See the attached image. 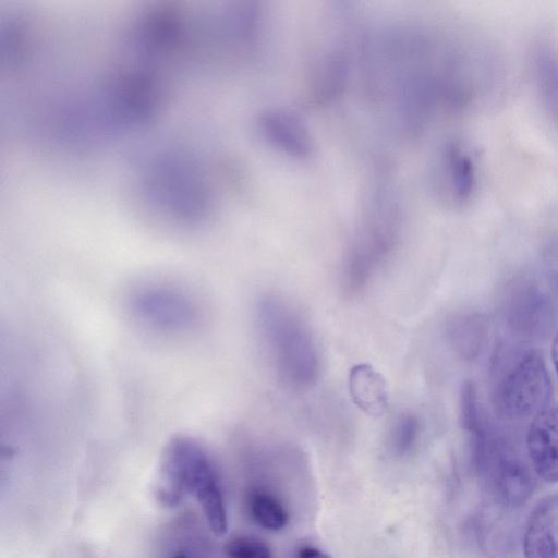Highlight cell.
<instances>
[{"mask_svg":"<svg viewBox=\"0 0 558 558\" xmlns=\"http://www.w3.org/2000/svg\"><path fill=\"white\" fill-rule=\"evenodd\" d=\"M421 433L418 417L410 412L398 414L390 427L389 441L392 452L404 457L416 447Z\"/></svg>","mask_w":558,"mask_h":558,"instance_id":"obj_13","label":"cell"},{"mask_svg":"<svg viewBox=\"0 0 558 558\" xmlns=\"http://www.w3.org/2000/svg\"><path fill=\"white\" fill-rule=\"evenodd\" d=\"M393 165L383 162L374 169L361 198L340 266V288L348 298L368 287L402 240L404 198L393 178Z\"/></svg>","mask_w":558,"mask_h":558,"instance_id":"obj_1","label":"cell"},{"mask_svg":"<svg viewBox=\"0 0 558 558\" xmlns=\"http://www.w3.org/2000/svg\"><path fill=\"white\" fill-rule=\"evenodd\" d=\"M526 447L537 475L558 482V407L547 408L532 418Z\"/></svg>","mask_w":558,"mask_h":558,"instance_id":"obj_7","label":"cell"},{"mask_svg":"<svg viewBox=\"0 0 558 558\" xmlns=\"http://www.w3.org/2000/svg\"><path fill=\"white\" fill-rule=\"evenodd\" d=\"M142 193L163 217L193 225L206 218L210 195L191 163L174 155L159 156L146 165Z\"/></svg>","mask_w":558,"mask_h":558,"instance_id":"obj_4","label":"cell"},{"mask_svg":"<svg viewBox=\"0 0 558 558\" xmlns=\"http://www.w3.org/2000/svg\"><path fill=\"white\" fill-rule=\"evenodd\" d=\"M172 558H189L186 555L184 554H177L174 557Z\"/></svg>","mask_w":558,"mask_h":558,"instance_id":"obj_17","label":"cell"},{"mask_svg":"<svg viewBox=\"0 0 558 558\" xmlns=\"http://www.w3.org/2000/svg\"><path fill=\"white\" fill-rule=\"evenodd\" d=\"M216 470L204 446L193 437H172L160 457L155 493L165 506L181 504Z\"/></svg>","mask_w":558,"mask_h":558,"instance_id":"obj_6","label":"cell"},{"mask_svg":"<svg viewBox=\"0 0 558 558\" xmlns=\"http://www.w3.org/2000/svg\"><path fill=\"white\" fill-rule=\"evenodd\" d=\"M125 303L136 324L160 336H189L205 319L203 305L196 294L168 280L149 279L132 286Z\"/></svg>","mask_w":558,"mask_h":558,"instance_id":"obj_3","label":"cell"},{"mask_svg":"<svg viewBox=\"0 0 558 558\" xmlns=\"http://www.w3.org/2000/svg\"><path fill=\"white\" fill-rule=\"evenodd\" d=\"M551 383L542 355L533 350L518 351L498 371L494 401L508 420L534 418L547 409Z\"/></svg>","mask_w":558,"mask_h":558,"instance_id":"obj_5","label":"cell"},{"mask_svg":"<svg viewBox=\"0 0 558 558\" xmlns=\"http://www.w3.org/2000/svg\"><path fill=\"white\" fill-rule=\"evenodd\" d=\"M248 510L255 522L269 531H279L288 522V512L272 495L254 490L248 496Z\"/></svg>","mask_w":558,"mask_h":558,"instance_id":"obj_11","label":"cell"},{"mask_svg":"<svg viewBox=\"0 0 558 558\" xmlns=\"http://www.w3.org/2000/svg\"><path fill=\"white\" fill-rule=\"evenodd\" d=\"M256 323L269 364L287 388L307 390L319 378L322 360L307 320L289 301L276 294L260 298Z\"/></svg>","mask_w":558,"mask_h":558,"instance_id":"obj_2","label":"cell"},{"mask_svg":"<svg viewBox=\"0 0 558 558\" xmlns=\"http://www.w3.org/2000/svg\"><path fill=\"white\" fill-rule=\"evenodd\" d=\"M536 61V78L538 88L548 111L558 122V60L548 52L538 53Z\"/></svg>","mask_w":558,"mask_h":558,"instance_id":"obj_12","label":"cell"},{"mask_svg":"<svg viewBox=\"0 0 558 558\" xmlns=\"http://www.w3.org/2000/svg\"><path fill=\"white\" fill-rule=\"evenodd\" d=\"M228 558H271L266 543L252 536H236L225 545Z\"/></svg>","mask_w":558,"mask_h":558,"instance_id":"obj_14","label":"cell"},{"mask_svg":"<svg viewBox=\"0 0 558 558\" xmlns=\"http://www.w3.org/2000/svg\"><path fill=\"white\" fill-rule=\"evenodd\" d=\"M298 558H328L323 551L317 548L305 546L299 551Z\"/></svg>","mask_w":558,"mask_h":558,"instance_id":"obj_15","label":"cell"},{"mask_svg":"<svg viewBox=\"0 0 558 558\" xmlns=\"http://www.w3.org/2000/svg\"><path fill=\"white\" fill-rule=\"evenodd\" d=\"M551 356H553V362L555 364L556 371L558 373V330H557L556 336L553 341Z\"/></svg>","mask_w":558,"mask_h":558,"instance_id":"obj_16","label":"cell"},{"mask_svg":"<svg viewBox=\"0 0 558 558\" xmlns=\"http://www.w3.org/2000/svg\"><path fill=\"white\" fill-rule=\"evenodd\" d=\"M525 558H558V494L533 510L523 537Z\"/></svg>","mask_w":558,"mask_h":558,"instance_id":"obj_8","label":"cell"},{"mask_svg":"<svg viewBox=\"0 0 558 558\" xmlns=\"http://www.w3.org/2000/svg\"><path fill=\"white\" fill-rule=\"evenodd\" d=\"M350 390L355 403L377 414L386 407V386L379 374L366 364L355 366L350 375Z\"/></svg>","mask_w":558,"mask_h":558,"instance_id":"obj_9","label":"cell"},{"mask_svg":"<svg viewBox=\"0 0 558 558\" xmlns=\"http://www.w3.org/2000/svg\"><path fill=\"white\" fill-rule=\"evenodd\" d=\"M194 495L203 509L211 531L218 536L223 535L228 529V519L223 495L216 472L199 484Z\"/></svg>","mask_w":558,"mask_h":558,"instance_id":"obj_10","label":"cell"}]
</instances>
